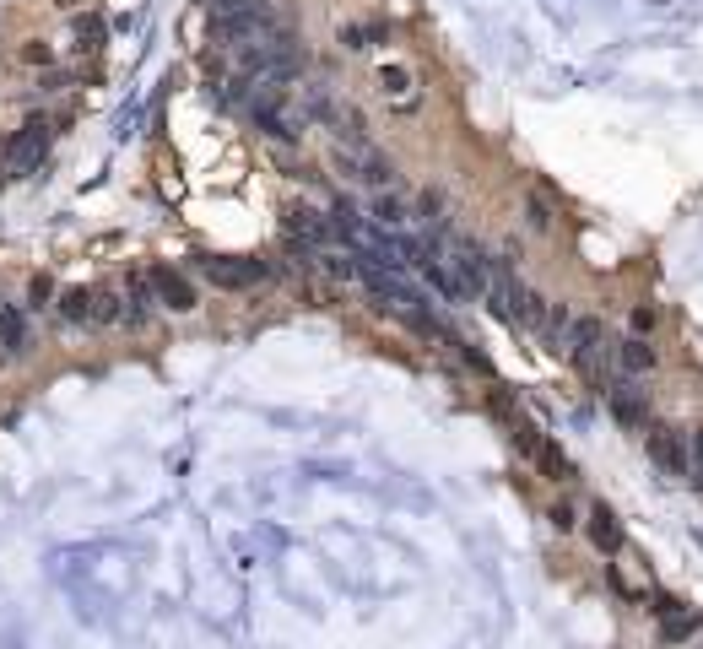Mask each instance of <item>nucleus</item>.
Masks as SVG:
<instances>
[{
    "instance_id": "f257e3e1",
    "label": "nucleus",
    "mask_w": 703,
    "mask_h": 649,
    "mask_svg": "<svg viewBox=\"0 0 703 649\" xmlns=\"http://www.w3.org/2000/svg\"><path fill=\"white\" fill-rule=\"evenodd\" d=\"M330 163L341 168L347 184H368V190H390L395 184V163L374 147V141H336V147H330Z\"/></svg>"
},
{
    "instance_id": "f03ea898",
    "label": "nucleus",
    "mask_w": 703,
    "mask_h": 649,
    "mask_svg": "<svg viewBox=\"0 0 703 649\" xmlns=\"http://www.w3.org/2000/svg\"><path fill=\"white\" fill-rule=\"evenodd\" d=\"M195 271H201L217 293H249V287L282 276L276 260H238V255H206V260H195Z\"/></svg>"
},
{
    "instance_id": "7ed1b4c3",
    "label": "nucleus",
    "mask_w": 703,
    "mask_h": 649,
    "mask_svg": "<svg viewBox=\"0 0 703 649\" xmlns=\"http://www.w3.org/2000/svg\"><path fill=\"white\" fill-rule=\"evenodd\" d=\"M271 28H276V11L265 6V0H255V6H244V11H222V17H211V44L249 49V44H260Z\"/></svg>"
},
{
    "instance_id": "20e7f679",
    "label": "nucleus",
    "mask_w": 703,
    "mask_h": 649,
    "mask_svg": "<svg viewBox=\"0 0 703 649\" xmlns=\"http://www.w3.org/2000/svg\"><path fill=\"white\" fill-rule=\"evenodd\" d=\"M644 449H649V460H655V471L682 476V482H687V471H693V444H687L682 428L649 422V428H644Z\"/></svg>"
},
{
    "instance_id": "39448f33",
    "label": "nucleus",
    "mask_w": 703,
    "mask_h": 649,
    "mask_svg": "<svg viewBox=\"0 0 703 649\" xmlns=\"http://www.w3.org/2000/svg\"><path fill=\"white\" fill-rule=\"evenodd\" d=\"M44 152H49V119H28V125L0 147V168H6L11 179H22L44 163Z\"/></svg>"
},
{
    "instance_id": "423d86ee",
    "label": "nucleus",
    "mask_w": 703,
    "mask_h": 649,
    "mask_svg": "<svg viewBox=\"0 0 703 649\" xmlns=\"http://www.w3.org/2000/svg\"><path fill=\"white\" fill-rule=\"evenodd\" d=\"M374 87H379V98L390 103V109H401V114H411V109H417V103H422L417 71H411V65H401V60L379 65V71H374Z\"/></svg>"
},
{
    "instance_id": "0eeeda50",
    "label": "nucleus",
    "mask_w": 703,
    "mask_h": 649,
    "mask_svg": "<svg viewBox=\"0 0 703 649\" xmlns=\"http://www.w3.org/2000/svg\"><path fill=\"white\" fill-rule=\"evenodd\" d=\"M606 406H612V417L622 422V428H649V395L628 374H617L612 384H606Z\"/></svg>"
},
{
    "instance_id": "6e6552de",
    "label": "nucleus",
    "mask_w": 703,
    "mask_h": 649,
    "mask_svg": "<svg viewBox=\"0 0 703 649\" xmlns=\"http://www.w3.org/2000/svg\"><path fill=\"white\" fill-rule=\"evenodd\" d=\"M282 233L298 238V244H309L314 255H320V249H330V238H336L330 217H320L314 206H287V211H282Z\"/></svg>"
},
{
    "instance_id": "1a4fd4ad",
    "label": "nucleus",
    "mask_w": 703,
    "mask_h": 649,
    "mask_svg": "<svg viewBox=\"0 0 703 649\" xmlns=\"http://www.w3.org/2000/svg\"><path fill=\"white\" fill-rule=\"evenodd\" d=\"M152 293H157V309H174V314H190L195 303V282L174 266H152Z\"/></svg>"
},
{
    "instance_id": "9d476101",
    "label": "nucleus",
    "mask_w": 703,
    "mask_h": 649,
    "mask_svg": "<svg viewBox=\"0 0 703 649\" xmlns=\"http://www.w3.org/2000/svg\"><path fill=\"white\" fill-rule=\"evenodd\" d=\"M585 536H590V547H595V552H606V558H617V552H622V520H617L612 503H590V514H585Z\"/></svg>"
},
{
    "instance_id": "9b49d317",
    "label": "nucleus",
    "mask_w": 703,
    "mask_h": 649,
    "mask_svg": "<svg viewBox=\"0 0 703 649\" xmlns=\"http://www.w3.org/2000/svg\"><path fill=\"white\" fill-rule=\"evenodd\" d=\"M649 612L660 617V639H666V644H687V639L703 628V622L687 612L682 601H671V595H655V606H649Z\"/></svg>"
},
{
    "instance_id": "f8f14e48",
    "label": "nucleus",
    "mask_w": 703,
    "mask_h": 649,
    "mask_svg": "<svg viewBox=\"0 0 703 649\" xmlns=\"http://www.w3.org/2000/svg\"><path fill=\"white\" fill-rule=\"evenodd\" d=\"M655 363H660V352L649 347V336H622L617 341V374L639 379V374H655Z\"/></svg>"
},
{
    "instance_id": "ddd939ff",
    "label": "nucleus",
    "mask_w": 703,
    "mask_h": 649,
    "mask_svg": "<svg viewBox=\"0 0 703 649\" xmlns=\"http://www.w3.org/2000/svg\"><path fill=\"white\" fill-rule=\"evenodd\" d=\"M152 309H157L152 271H130V282H125V325H141Z\"/></svg>"
},
{
    "instance_id": "4468645a",
    "label": "nucleus",
    "mask_w": 703,
    "mask_h": 649,
    "mask_svg": "<svg viewBox=\"0 0 703 649\" xmlns=\"http://www.w3.org/2000/svg\"><path fill=\"white\" fill-rule=\"evenodd\" d=\"M33 347V330L22 309H0V357H22Z\"/></svg>"
},
{
    "instance_id": "2eb2a0df",
    "label": "nucleus",
    "mask_w": 703,
    "mask_h": 649,
    "mask_svg": "<svg viewBox=\"0 0 703 649\" xmlns=\"http://www.w3.org/2000/svg\"><path fill=\"white\" fill-rule=\"evenodd\" d=\"M384 38H390L384 22H341V28H336V44L352 49V55H368V49L384 44Z\"/></svg>"
},
{
    "instance_id": "dca6fc26",
    "label": "nucleus",
    "mask_w": 703,
    "mask_h": 649,
    "mask_svg": "<svg viewBox=\"0 0 703 649\" xmlns=\"http://www.w3.org/2000/svg\"><path fill=\"white\" fill-rule=\"evenodd\" d=\"M103 38H109V22H103L98 11H82V17L71 22V49L76 55H98Z\"/></svg>"
},
{
    "instance_id": "f3484780",
    "label": "nucleus",
    "mask_w": 703,
    "mask_h": 649,
    "mask_svg": "<svg viewBox=\"0 0 703 649\" xmlns=\"http://www.w3.org/2000/svg\"><path fill=\"white\" fill-rule=\"evenodd\" d=\"M406 222H411L406 201H395L390 190H379V195H374V228H379V233H406Z\"/></svg>"
},
{
    "instance_id": "a211bd4d",
    "label": "nucleus",
    "mask_w": 703,
    "mask_h": 649,
    "mask_svg": "<svg viewBox=\"0 0 703 649\" xmlns=\"http://www.w3.org/2000/svg\"><path fill=\"white\" fill-rule=\"evenodd\" d=\"M92 303H98V287H65L60 293V320L92 325Z\"/></svg>"
},
{
    "instance_id": "6ab92c4d",
    "label": "nucleus",
    "mask_w": 703,
    "mask_h": 649,
    "mask_svg": "<svg viewBox=\"0 0 703 649\" xmlns=\"http://www.w3.org/2000/svg\"><path fill=\"white\" fill-rule=\"evenodd\" d=\"M536 466H541V476H547V482H574V460H568L552 439H541V449H536Z\"/></svg>"
},
{
    "instance_id": "aec40b11",
    "label": "nucleus",
    "mask_w": 703,
    "mask_h": 649,
    "mask_svg": "<svg viewBox=\"0 0 703 649\" xmlns=\"http://www.w3.org/2000/svg\"><path fill=\"white\" fill-rule=\"evenodd\" d=\"M525 228L530 233H552L557 228V211H552V201L541 190H525Z\"/></svg>"
},
{
    "instance_id": "412c9836",
    "label": "nucleus",
    "mask_w": 703,
    "mask_h": 649,
    "mask_svg": "<svg viewBox=\"0 0 703 649\" xmlns=\"http://www.w3.org/2000/svg\"><path fill=\"white\" fill-rule=\"evenodd\" d=\"M92 325H125V293H114V287H98V303H92Z\"/></svg>"
},
{
    "instance_id": "4be33fe9",
    "label": "nucleus",
    "mask_w": 703,
    "mask_h": 649,
    "mask_svg": "<svg viewBox=\"0 0 703 649\" xmlns=\"http://www.w3.org/2000/svg\"><path fill=\"white\" fill-rule=\"evenodd\" d=\"M568 325H574V314H568L563 303H552V309H547V325H541V341H547L552 352H563V341H568Z\"/></svg>"
},
{
    "instance_id": "5701e85b",
    "label": "nucleus",
    "mask_w": 703,
    "mask_h": 649,
    "mask_svg": "<svg viewBox=\"0 0 703 649\" xmlns=\"http://www.w3.org/2000/svg\"><path fill=\"white\" fill-rule=\"evenodd\" d=\"M22 65H44V71H49V65H55V49H49L44 44V38H28V44H22V55H17Z\"/></svg>"
},
{
    "instance_id": "b1692460",
    "label": "nucleus",
    "mask_w": 703,
    "mask_h": 649,
    "mask_svg": "<svg viewBox=\"0 0 703 649\" xmlns=\"http://www.w3.org/2000/svg\"><path fill=\"white\" fill-rule=\"evenodd\" d=\"M687 444H693V471H687V482H693L698 493H703V428L687 433Z\"/></svg>"
},
{
    "instance_id": "393cba45",
    "label": "nucleus",
    "mask_w": 703,
    "mask_h": 649,
    "mask_svg": "<svg viewBox=\"0 0 703 649\" xmlns=\"http://www.w3.org/2000/svg\"><path fill=\"white\" fill-rule=\"evenodd\" d=\"M547 520L557 525V531H574V525H579V509H574V503H552V509H547Z\"/></svg>"
},
{
    "instance_id": "a878e982",
    "label": "nucleus",
    "mask_w": 703,
    "mask_h": 649,
    "mask_svg": "<svg viewBox=\"0 0 703 649\" xmlns=\"http://www.w3.org/2000/svg\"><path fill=\"white\" fill-rule=\"evenodd\" d=\"M49 298H55V282H49V276H33V287H28V303H33V309H44Z\"/></svg>"
},
{
    "instance_id": "bb28decb",
    "label": "nucleus",
    "mask_w": 703,
    "mask_h": 649,
    "mask_svg": "<svg viewBox=\"0 0 703 649\" xmlns=\"http://www.w3.org/2000/svg\"><path fill=\"white\" fill-rule=\"evenodd\" d=\"M655 320H660V314L649 309V303H639V309H633V336H649V330H655Z\"/></svg>"
},
{
    "instance_id": "cd10ccee",
    "label": "nucleus",
    "mask_w": 703,
    "mask_h": 649,
    "mask_svg": "<svg viewBox=\"0 0 703 649\" xmlns=\"http://www.w3.org/2000/svg\"><path fill=\"white\" fill-rule=\"evenodd\" d=\"M38 87H44V92H65V87H71V76H65V71H55V65H49V71H44V82H38Z\"/></svg>"
},
{
    "instance_id": "c85d7f7f",
    "label": "nucleus",
    "mask_w": 703,
    "mask_h": 649,
    "mask_svg": "<svg viewBox=\"0 0 703 649\" xmlns=\"http://www.w3.org/2000/svg\"><path fill=\"white\" fill-rule=\"evenodd\" d=\"M60 11H71V17H82V11H92V0H55Z\"/></svg>"
}]
</instances>
